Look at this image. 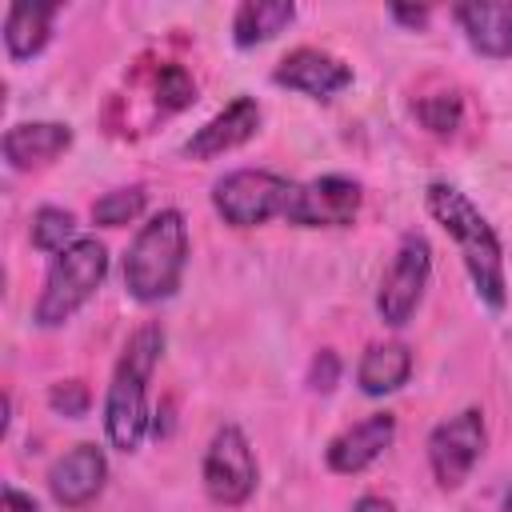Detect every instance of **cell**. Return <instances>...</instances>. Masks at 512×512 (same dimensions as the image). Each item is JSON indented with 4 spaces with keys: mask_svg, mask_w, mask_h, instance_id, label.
<instances>
[{
    "mask_svg": "<svg viewBox=\"0 0 512 512\" xmlns=\"http://www.w3.org/2000/svg\"><path fill=\"white\" fill-rule=\"evenodd\" d=\"M412 376V348L400 344V340H384V344H372L360 364H356V384L364 396H388V392H400Z\"/></svg>",
    "mask_w": 512,
    "mask_h": 512,
    "instance_id": "e0dca14e",
    "label": "cell"
},
{
    "mask_svg": "<svg viewBox=\"0 0 512 512\" xmlns=\"http://www.w3.org/2000/svg\"><path fill=\"white\" fill-rule=\"evenodd\" d=\"M256 132H260V104H256V96H236L232 104H224L208 124H200L184 140V156H192V160H216V156L248 144Z\"/></svg>",
    "mask_w": 512,
    "mask_h": 512,
    "instance_id": "4fadbf2b",
    "label": "cell"
},
{
    "mask_svg": "<svg viewBox=\"0 0 512 512\" xmlns=\"http://www.w3.org/2000/svg\"><path fill=\"white\" fill-rule=\"evenodd\" d=\"M396 440V416L392 412H368L364 420L348 424L344 432H336L324 448V464L336 476H356L364 468H372Z\"/></svg>",
    "mask_w": 512,
    "mask_h": 512,
    "instance_id": "7c38bea8",
    "label": "cell"
},
{
    "mask_svg": "<svg viewBox=\"0 0 512 512\" xmlns=\"http://www.w3.org/2000/svg\"><path fill=\"white\" fill-rule=\"evenodd\" d=\"M72 148V128L64 120H24L4 132V160L16 172L48 168Z\"/></svg>",
    "mask_w": 512,
    "mask_h": 512,
    "instance_id": "5bb4252c",
    "label": "cell"
},
{
    "mask_svg": "<svg viewBox=\"0 0 512 512\" xmlns=\"http://www.w3.org/2000/svg\"><path fill=\"white\" fill-rule=\"evenodd\" d=\"M360 204H364L360 184L352 176L328 172V176H312L292 188L284 220L296 228H348L356 224Z\"/></svg>",
    "mask_w": 512,
    "mask_h": 512,
    "instance_id": "9c48e42d",
    "label": "cell"
},
{
    "mask_svg": "<svg viewBox=\"0 0 512 512\" xmlns=\"http://www.w3.org/2000/svg\"><path fill=\"white\" fill-rule=\"evenodd\" d=\"M388 12H392V20H400V24H408V28H424L428 16H432L428 4H416V8H412V4H392Z\"/></svg>",
    "mask_w": 512,
    "mask_h": 512,
    "instance_id": "d4e9b609",
    "label": "cell"
},
{
    "mask_svg": "<svg viewBox=\"0 0 512 512\" xmlns=\"http://www.w3.org/2000/svg\"><path fill=\"white\" fill-rule=\"evenodd\" d=\"M188 268V224L180 208H160L152 212L128 252H124V288L136 304H160L168 300Z\"/></svg>",
    "mask_w": 512,
    "mask_h": 512,
    "instance_id": "3957f363",
    "label": "cell"
},
{
    "mask_svg": "<svg viewBox=\"0 0 512 512\" xmlns=\"http://www.w3.org/2000/svg\"><path fill=\"white\" fill-rule=\"evenodd\" d=\"M60 16V4H8L4 12V48L8 56L20 64V60H32L44 52V44L52 40V24Z\"/></svg>",
    "mask_w": 512,
    "mask_h": 512,
    "instance_id": "2e32d148",
    "label": "cell"
},
{
    "mask_svg": "<svg viewBox=\"0 0 512 512\" xmlns=\"http://www.w3.org/2000/svg\"><path fill=\"white\" fill-rule=\"evenodd\" d=\"M336 380H340V356L332 348H324L308 368V384H312V392H332Z\"/></svg>",
    "mask_w": 512,
    "mask_h": 512,
    "instance_id": "603a6c76",
    "label": "cell"
},
{
    "mask_svg": "<svg viewBox=\"0 0 512 512\" xmlns=\"http://www.w3.org/2000/svg\"><path fill=\"white\" fill-rule=\"evenodd\" d=\"M148 208V188L144 184H128V188H112L92 204V224L100 228H124L132 220H140Z\"/></svg>",
    "mask_w": 512,
    "mask_h": 512,
    "instance_id": "ffe728a7",
    "label": "cell"
},
{
    "mask_svg": "<svg viewBox=\"0 0 512 512\" xmlns=\"http://www.w3.org/2000/svg\"><path fill=\"white\" fill-rule=\"evenodd\" d=\"M416 116H420V124L428 132L452 136L460 128V120H464V104H460L456 92H432V96H420L416 100Z\"/></svg>",
    "mask_w": 512,
    "mask_h": 512,
    "instance_id": "44dd1931",
    "label": "cell"
},
{
    "mask_svg": "<svg viewBox=\"0 0 512 512\" xmlns=\"http://www.w3.org/2000/svg\"><path fill=\"white\" fill-rule=\"evenodd\" d=\"M272 84H280L288 92H300L308 100H336L352 84V68L340 56L324 52V48L300 44V48L280 56V64L272 68Z\"/></svg>",
    "mask_w": 512,
    "mask_h": 512,
    "instance_id": "30bf717a",
    "label": "cell"
},
{
    "mask_svg": "<svg viewBox=\"0 0 512 512\" xmlns=\"http://www.w3.org/2000/svg\"><path fill=\"white\" fill-rule=\"evenodd\" d=\"M104 484H108V456H104L100 444H88V440L72 444L48 468V492L68 512L88 508L104 492Z\"/></svg>",
    "mask_w": 512,
    "mask_h": 512,
    "instance_id": "8fae6325",
    "label": "cell"
},
{
    "mask_svg": "<svg viewBox=\"0 0 512 512\" xmlns=\"http://www.w3.org/2000/svg\"><path fill=\"white\" fill-rule=\"evenodd\" d=\"M108 276V248L96 236H80L72 248L48 260L44 288L32 304V320L40 328H60L68 324L104 284Z\"/></svg>",
    "mask_w": 512,
    "mask_h": 512,
    "instance_id": "277c9868",
    "label": "cell"
},
{
    "mask_svg": "<svg viewBox=\"0 0 512 512\" xmlns=\"http://www.w3.org/2000/svg\"><path fill=\"white\" fill-rule=\"evenodd\" d=\"M500 512H512V488L504 492V504H500Z\"/></svg>",
    "mask_w": 512,
    "mask_h": 512,
    "instance_id": "4316f807",
    "label": "cell"
},
{
    "mask_svg": "<svg viewBox=\"0 0 512 512\" xmlns=\"http://www.w3.org/2000/svg\"><path fill=\"white\" fill-rule=\"evenodd\" d=\"M80 236H76V216L68 208H56V204H44L32 212V248L44 252V256H60L64 248H72Z\"/></svg>",
    "mask_w": 512,
    "mask_h": 512,
    "instance_id": "d6986e66",
    "label": "cell"
},
{
    "mask_svg": "<svg viewBox=\"0 0 512 512\" xmlns=\"http://www.w3.org/2000/svg\"><path fill=\"white\" fill-rule=\"evenodd\" d=\"M48 404H52V412H60V416L76 420V416H84V412H88L92 392H88V384H84V380H56V384L48 388Z\"/></svg>",
    "mask_w": 512,
    "mask_h": 512,
    "instance_id": "7402d4cb",
    "label": "cell"
},
{
    "mask_svg": "<svg viewBox=\"0 0 512 512\" xmlns=\"http://www.w3.org/2000/svg\"><path fill=\"white\" fill-rule=\"evenodd\" d=\"M164 328L160 320H144L120 348V360L112 368L108 392H104V436L120 452H136L152 428L148 408V384L164 356Z\"/></svg>",
    "mask_w": 512,
    "mask_h": 512,
    "instance_id": "7a4b0ae2",
    "label": "cell"
},
{
    "mask_svg": "<svg viewBox=\"0 0 512 512\" xmlns=\"http://www.w3.org/2000/svg\"><path fill=\"white\" fill-rule=\"evenodd\" d=\"M428 280H432V244L424 232H404L396 252H392V264L384 268V280L376 288V312L388 328H404L424 292H428Z\"/></svg>",
    "mask_w": 512,
    "mask_h": 512,
    "instance_id": "8992f818",
    "label": "cell"
},
{
    "mask_svg": "<svg viewBox=\"0 0 512 512\" xmlns=\"http://www.w3.org/2000/svg\"><path fill=\"white\" fill-rule=\"evenodd\" d=\"M204 492L212 504L220 508H240L252 500L260 468H256V452L244 436V428L236 424H220L204 448V468H200Z\"/></svg>",
    "mask_w": 512,
    "mask_h": 512,
    "instance_id": "52a82bcc",
    "label": "cell"
},
{
    "mask_svg": "<svg viewBox=\"0 0 512 512\" xmlns=\"http://www.w3.org/2000/svg\"><path fill=\"white\" fill-rule=\"evenodd\" d=\"M352 512H396L392 508V500L388 496H376V492H364L356 504H352Z\"/></svg>",
    "mask_w": 512,
    "mask_h": 512,
    "instance_id": "484cf974",
    "label": "cell"
},
{
    "mask_svg": "<svg viewBox=\"0 0 512 512\" xmlns=\"http://www.w3.org/2000/svg\"><path fill=\"white\" fill-rule=\"evenodd\" d=\"M488 448V424H484V412L480 408H460L452 412L448 420H440L432 432H428V468H432V480L452 492L460 488L472 468L480 464Z\"/></svg>",
    "mask_w": 512,
    "mask_h": 512,
    "instance_id": "ba28073f",
    "label": "cell"
},
{
    "mask_svg": "<svg viewBox=\"0 0 512 512\" xmlns=\"http://www.w3.org/2000/svg\"><path fill=\"white\" fill-rule=\"evenodd\" d=\"M424 204H428L432 220L452 236L476 296L492 312H500L508 304V272H504V244H500L496 228L488 224V216L448 180H432L424 192Z\"/></svg>",
    "mask_w": 512,
    "mask_h": 512,
    "instance_id": "6da1fadb",
    "label": "cell"
},
{
    "mask_svg": "<svg viewBox=\"0 0 512 512\" xmlns=\"http://www.w3.org/2000/svg\"><path fill=\"white\" fill-rule=\"evenodd\" d=\"M292 20H296L292 0H244L232 12V40H236V48H256V44H268L272 36H280Z\"/></svg>",
    "mask_w": 512,
    "mask_h": 512,
    "instance_id": "ac0fdd59",
    "label": "cell"
},
{
    "mask_svg": "<svg viewBox=\"0 0 512 512\" xmlns=\"http://www.w3.org/2000/svg\"><path fill=\"white\" fill-rule=\"evenodd\" d=\"M292 180L268 168H236L224 172L212 184V208L224 224L232 228H256L268 224L272 216H284L288 200H292Z\"/></svg>",
    "mask_w": 512,
    "mask_h": 512,
    "instance_id": "5b68a950",
    "label": "cell"
},
{
    "mask_svg": "<svg viewBox=\"0 0 512 512\" xmlns=\"http://www.w3.org/2000/svg\"><path fill=\"white\" fill-rule=\"evenodd\" d=\"M452 20L460 24V32H464L472 52H480L488 60H508L512 56V0L456 4Z\"/></svg>",
    "mask_w": 512,
    "mask_h": 512,
    "instance_id": "9a60e30c",
    "label": "cell"
},
{
    "mask_svg": "<svg viewBox=\"0 0 512 512\" xmlns=\"http://www.w3.org/2000/svg\"><path fill=\"white\" fill-rule=\"evenodd\" d=\"M0 512H44L28 492H20L16 484H4V492H0Z\"/></svg>",
    "mask_w": 512,
    "mask_h": 512,
    "instance_id": "cb8c5ba5",
    "label": "cell"
}]
</instances>
